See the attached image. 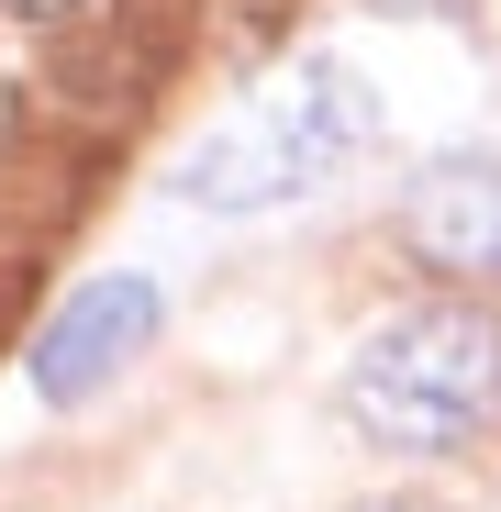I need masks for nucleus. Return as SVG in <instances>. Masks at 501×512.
<instances>
[{"instance_id":"4","label":"nucleus","mask_w":501,"mask_h":512,"mask_svg":"<svg viewBox=\"0 0 501 512\" xmlns=\"http://www.w3.org/2000/svg\"><path fill=\"white\" fill-rule=\"evenodd\" d=\"M401 245L435 279H501V156H435L401 190Z\"/></svg>"},{"instance_id":"2","label":"nucleus","mask_w":501,"mask_h":512,"mask_svg":"<svg viewBox=\"0 0 501 512\" xmlns=\"http://www.w3.org/2000/svg\"><path fill=\"white\" fill-rule=\"evenodd\" d=\"M490 412H501V323L479 301L390 312L346 368V423L390 457H446Z\"/></svg>"},{"instance_id":"6","label":"nucleus","mask_w":501,"mask_h":512,"mask_svg":"<svg viewBox=\"0 0 501 512\" xmlns=\"http://www.w3.org/2000/svg\"><path fill=\"white\" fill-rule=\"evenodd\" d=\"M357 512H435V501H357Z\"/></svg>"},{"instance_id":"3","label":"nucleus","mask_w":501,"mask_h":512,"mask_svg":"<svg viewBox=\"0 0 501 512\" xmlns=\"http://www.w3.org/2000/svg\"><path fill=\"white\" fill-rule=\"evenodd\" d=\"M145 346H156V279L112 268V279L67 290V301L45 312V334H34V357H23V368H34L45 401H90V390H112Z\"/></svg>"},{"instance_id":"1","label":"nucleus","mask_w":501,"mask_h":512,"mask_svg":"<svg viewBox=\"0 0 501 512\" xmlns=\"http://www.w3.org/2000/svg\"><path fill=\"white\" fill-rule=\"evenodd\" d=\"M368 145H379V90H368L346 56H312V67L279 78L268 101L223 112V123L190 145L179 201H201V212H268V201L323 190L334 167L368 156Z\"/></svg>"},{"instance_id":"5","label":"nucleus","mask_w":501,"mask_h":512,"mask_svg":"<svg viewBox=\"0 0 501 512\" xmlns=\"http://www.w3.org/2000/svg\"><path fill=\"white\" fill-rule=\"evenodd\" d=\"M0 12H12V23H67L78 0H0Z\"/></svg>"}]
</instances>
